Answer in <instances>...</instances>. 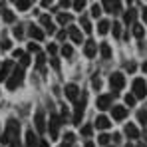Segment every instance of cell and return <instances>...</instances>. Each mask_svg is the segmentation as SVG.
<instances>
[{"mask_svg":"<svg viewBox=\"0 0 147 147\" xmlns=\"http://www.w3.org/2000/svg\"><path fill=\"white\" fill-rule=\"evenodd\" d=\"M18 135H20V123L16 121L14 117H10V119L6 121V131L2 133V141H4V143L18 141Z\"/></svg>","mask_w":147,"mask_h":147,"instance_id":"cell-1","label":"cell"},{"mask_svg":"<svg viewBox=\"0 0 147 147\" xmlns=\"http://www.w3.org/2000/svg\"><path fill=\"white\" fill-rule=\"evenodd\" d=\"M22 82H24V68L20 66V68H14L10 78H6V88L8 90H16L18 86H22Z\"/></svg>","mask_w":147,"mask_h":147,"instance_id":"cell-2","label":"cell"},{"mask_svg":"<svg viewBox=\"0 0 147 147\" xmlns=\"http://www.w3.org/2000/svg\"><path fill=\"white\" fill-rule=\"evenodd\" d=\"M86 103H88V96L82 94V99H76V109H74V125H80L82 117L86 113Z\"/></svg>","mask_w":147,"mask_h":147,"instance_id":"cell-3","label":"cell"},{"mask_svg":"<svg viewBox=\"0 0 147 147\" xmlns=\"http://www.w3.org/2000/svg\"><path fill=\"white\" fill-rule=\"evenodd\" d=\"M109 86H111L113 94H117L123 86H125V78H123V74H119V72L111 74V78H109Z\"/></svg>","mask_w":147,"mask_h":147,"instance_id":"cell-4","label":"cell"},{"mask_svg":"<svg viewBox=\"0 0 147 147\" xmlns=\"http://www.w3.org/2000/svg\"><path fill=\"white\" fill-rule=\"evenodd\" d=\"M101 6L109 14H119L121 12V2L119 0H101Z\"/></svg>","mask_w":147,"mask_h":147,"instance_id":"cell-5","label":"cell"},{"mask_svg":"<svg viewBox=\"0 0 147 147\" xmlns=\"http://www.w3.org/2000/svg\"><path fill=\"white\" fill-rule=\"evenodd\" d=\"M60 123H62V117H60L58 113H50V135H52V139H56V137H58Z\"/></svg>","mask_w":147,"mask_h":147,"instance_id":"cell-6","label":"cell"},{"mask_svg":"<svg viewBox=\"0 0 147 147\" xmlns=\"http://www.w3.org/2000/svg\"><path fill=\"white\" fill-rule=\"evenodd\" d=\"M145 94H147V86H145V82L137 78V80L133 82V96H135V98H145Z\"/></svg>","mask_w":147,"mask_h":147,"instance_id":"cell-7","label":"cell"},{"mask_svg":"<svg viewBox=\"0 0 147 147\" xmlns=\"http://www.w3.org/2000/svg\"><path fill=\"white\" fill-rule=\"evenodd\" d=\"M34 123H36V129H38L40 133H44V131H46V115H44V111H42V109H38V111H36V115H34Z\"/></svg>","mask_w":147,"mask_h":147,"instance_id":"cell-8","label":"cell"},{"mask_svg":"<svg viewBox=\"0 0 147 147\" xmlns=\"http://www.w3.org/2000/svg\"><path fill=\"white\" fill-rule=\"evenodd\" d=\"M66 98L70 99V101H76V99L80 98V88L76 84H68L66 86Z\"/></svg>","mask_w":147,"mask_h":147,"instance_id":"cell-9","label":"cell"},{"mask_svg":"<svg viewBox=\"0 0 147 147\" xmlns=\"http://www.w3.org/2000/svg\"><path fill=\"white\" fill-rule=\"evenodd\" d=\"M38 141H40V137L32 129H28L26 131V147H38Z\"/></svg>","mask_w":147,"mask_h":147,"instance_id":"cell-10","label":"cell"},{"mask_svg":"<svg viewBox=\"0 0 147 147\" xmlns=\"http://www.w3.org/2000/svg\"><path fill=\"white\" fill-rule=\"evenodd\" d=\"M111 111H113V119H117V121H121V119L127 117V109L123 105H113Z\"/></svg>","mask_w":147,"mask_h":147,"instance_id":"cell-11","label":"cell"},{"mask_svg":"<svg viewBox=\"0 0 147 147\" xmlns=\"http://www.w3.org/2000/svg\"><path fill=\"white\" fill-rule=\"evenodd\" d=\"M111 101H113V96H99L98 98V107L99 109H109V107H111Z\"/></svg>","mask_w":147,"mask_h":147,"instance_id":"cell-12","label":"cell"},{"mask_svg":"<svg viewBox=\"0 0 147 147\" xmlns=\"http://www.w3.org/2000/svg\"><path fill=\"white\" fill-rule=\"evenodd\" d=\"M96 52H98L96 42H94V40H88V42H86V46H84V54H86L88 58H94V56H96Z\"/></svg>","mask_w":147,"mask_h":147,"instance_id":"cell-13","label":"cell"},{"mask_svg":"<svg viewBox=\"0 0 147 147\" xmlns=\"http://www.w3.org/2000/svg\"><path fill=\"white\" fill-rule=\"evenodd\" d=\"M40 22H42V26L46 28V32L54 34V30H56V28H54V22L50 20V16H48V14H42V16H40Z\"/></svg>","mask_w":147,"mask_h":147,"instance_id":"cell-14","label":"cell"},{"mask_svg":"<svg viewBox=\"0 0 147 147\" xmlns=\"http://www.w3.org/2000/svg\"><path fill=\"white\" fill-rule=\"evenodd\" d=\"M68 34H70V38H72L76 44H82V32H80V28L70 26V28H68Z\"/></svg>","mask_w":147,"mask_h":147,"instance_id":"cell-15","label":"cell"},{"mask_svg":"<svg viewBox=\"0 0 147 147\" xmlns=\"http://www.w3.org/2000/svg\"><path fill=\"white\" fill-rule=\"evenodd\" d=\"M12 70V60H6L4 64H2V68H0V82H4L6 78H8V72Z\"/></svg>","mask_w":147,"mask_h":147,"instance_id":"cell-16","label":"cell"},{"mask_svg":"<svg viewBox=\"0 0 147 147\" xmlns=\"http://www.w3.org/2000/svg\"><path fill=\"white\" fill-rule=\"evenodd\" d=\"M28 34H30V36H32L34 40H44V32H42V30H40L38 26H34V24L28 28Z\"/></svg>","mask_w":147,"mask_h":147,"instance_id":"cell-17","label":"cell"},{"mask_svg":"<svg viewBox=\"0 0 147 147\" xmlns=\"http://www.w3.org/2000/svg\"><path fill=\"white\" fill-rule=\"evenodd\" d=\"M125 135L131 137V139H137V137H139V131H137V127H135L133 123H127V125H125Z\"/></svg>","mask_w":147,"mask_h":147,"instance_id":"cell-18","label":"cell"},{"mask_svg":"<svg viewBox=\"0 0 147 147\" xmlns=\"http://www.w3.org/2000/svg\"><path fill=\"white\" fill-rule=\"evenodd\" d=\"M96 125H98V129H107L111 123H109V119H107L105 115H99L98 119H96Z\"/></svg>","mask_w":147,"mask_h":147,"instance_id":"cell-19","label":"cell"},{"mask_svg":"<svg viewBox=\"0 0 147 147\" xmlns=\"http://www.w3.org/2000/svg\"><path fill=\"white\" fill-rule=\"evenodd\" d=\"M133 36H135L137 40H141V38L145 36V28L141 24H133Z\"/></svg>","mask_w":147,"mask_h":147,"instance_id":"cell-20","label":"cell"},{"mask_svg":"<svg viewBox=\"0 0 147 147\" xmlns=\"http://www.w3.org/2000/svg\"><path fill=\"white\" fill-rule=\"evenodd\" d=\"M99 52H101V58H103V60H109V58H111V48H109V44H101V46H99Z\"/></svg>","mask_w":147,"mask_h":147,"instance_id":"cell-21","label":"cell"},{"mask_svg":"<svg viewBox=\"0 0 147 147\" xmlns=\"http://www.w3.org/2000/svg\"><path fill=\"white\" fill-rule=\"evenodd\" d=\"M111 28V24L107 22V20H99V24H98V32L103 36V34H107V30Z\"/></svg>","mask_w":147,"mask_h":147,"instance_id":"cell-22","label":"cell"},{"mask_svg":"<svg viewBox=\"0 0 147 147\" xmlns=\"http://www.w3.org/2000/svg\"><path fill=\"white\" fill-rule=\"evenodd\" d=\"M123 20H125V24H133V22H135V10H133V8H129V10L125 12Z\"/></svg>","mask_w":147,"mask_h":147,"instance_id":"cell-23","label":"cell"},{"mask_svg":"<svg viewBox=\"0 0 147 147\" xmlns=\"http://www.w3.org/2000/svg\"><path fill=\"white\" fill-rule=\"evenodd\" d=\"M30 6H32V2H30V0H16V8H18V10H22V12L28 10Z\"/></svg>","mask_w":147,"mask_h":147,"instance_id":"cell-24","label":"cell"},{"mask_svg":"<svg viewBox=\"0 0 147 147\" xmlns=\"http://www.w3.org/2000/svg\"><path fill=\"white\" fill-rule=\"evenodd\" d=\"M58 22H60V24H70V22H72V16L60 12V14H58Z\"/></svg>","mask_w":147,"mask_h":147,"instance_id":"cell-25","label":"cell"},{"mask_svg":"<svg viewBox=\"0 0 147 147\" xmlns=\"http://www.w3.org/2000/svg\"><path fill=\"white\" fill-rule=\"evenodd\" d=\"M80 22H82V28H84V32H88V34L92 32V24H90V20H88L86 16H82V18H80Z\"/></svg>","mask_w":147,"mask_h":147,"instance_id":"cell-26","label":"cell"},{"mask_svg":"<svg viewBox=\"0 0 147 147\" xmlns=\"http://www.w3.org/2000/svg\"><path fill=\"white\" fill-rule=\"evenodd\" d=\"M137 119H139V123L147 125V109H139L137 111Z\"/></svg>","mask_w":147,"mask_h":147,"instance_id":"cell-27","label":"cell"},{"mask_svg":"<svg viewBox=\"0 0 147 147\" xmlns=\"http://www.w3.org/2000/svg\"><path fill=\"white\" fill-rule=\"evenodd\" d=\"M2 16H4V22H8V24H12V22H14V14H12L10 10H4V12H2Z\"/></svg>","mask_w":147,"mask_h":147,"instance_id":"cell-28","label":"cell"},{"mask_svg":"<svg viewBox=\"0 0 147 147\" xmlns=\"http://www.w3.org/2000/svg\"><path fill=\"white\" fill-rule=\"evenodd\" d=\"M62 54H64L66 58H70V56H72V54H74L72 46H70V44H64V46H62Z\"/></svg>","mask_w":147,"mask_h":147,"instance_id":"cell-29","label":"cell"},{"mask_svg":"<svg viewBox=\"0 0 147 147\" xmlns=\"http://www.w3.org/2000/svg\"><path fill=\"white\" fill-rule=\"evenodd\" d=\"M92 131H94V127H92V125H84V127H82V135H84V137H90V135H92Z\"/></svg>","mask_w":147,"mask_h":147,"instance_id":"cell-30","label":"cell"},{"mask_svg":"<svg viewBox=\"0 0 147 147\" xmlns=\"http://www.w3.org/2000/svg\"><path fill=\"white\" fill-rule=\"evenodd\" d=\"M20 66H22V68L30 66V56H28V54H22V56H20Z\"/></svg>","mask_w":147,"mask_h":147,"instance_id":"cell-31","label":"cell"},{"mask_svg":"<svg viewBox=\"0 0 147 147\" xmlns=\"http://www.w3.org/2000/svg\"><path fill=\"white\" fill-rule=\"evenodd\" d=\"M84 6H86V0H74V8H76L78 12H82Z\"/></svg>","mask_w":147,"mask_h":147,"instance_id":"cell-32","label":"cell"},{"mask_svg":"<svg viewBox=\"0 0 147 147\" xmlns=\"http://www.w3.org/2000/svg\"><path fill=\"white\" fill-rule=\"evenodd\" d=\"M113 36H115V38L121 36V24H119V22H113Z\"/></svg>","mask_w":147,"mask_h":147,"instance_id":"cell-33","label":"cell"},{"mask_svg":"<svg viewBox=\"0 0 147 147\" xmlns=\"http://www.w3.org/2000/svg\"><path fill=\"white\" fill-rule=\"evenodd\" d=\"M99 14H101V6H99V4H94V6H92V16L98 18Z\"/></svg>","mask_w":147,"mask_h":147,"instance_id":"cell-34","label":"cell"},{"mask_svg":"<svg viewBox=\"0 0 147 147\" xmlns=\"http://www.w3.org/2000/svg\"><path fill=\"white\" fill-rule=\"evenodd\" d=\"M44 60H46V58H44V54H40V52H38V60H36V66H38L40 70H44Z\"/></svg>","mask_w":147,"mask_h":147,"instance_id":"cell-35","label":"cell"},{"mask_svg":"<svg viewBox=\"0 0 147 147\" xmlns=\"http://www.w3.org/2000/svg\"><path fill=\"white\" fill-rule=\"evenodd\" d=\"M109 139H111V137H109V135H105V133H103V135H99V137H98L99 145H107V141H109Z\"/></svg>","mask_w":147,"mask_h":147,"instance_id":"cell-36","label":"cell"},{"mask_svg":"<svg viewBox=\"0 0 147 147\" xmlns=\"http://www.w3.org/2000/svg\"><path fill=\"white\" fill-rule=\"evenodd\" d=\"M135 96H133V94H127V96H125V103H127V105H133V103H135Z\"/></svg>","mask_w":147,"mask_h":147,"instance_id":"cell-37","label":"cell"},{"mask_svg":"<svg viewBox=\"0 0 147 147\" xmlns=\"http://www.w3.org/2000/svg\"><path fill=\"white\" fill-rule=\"evenodd\" d=\"M14 36H16L18 40L24 36V30H22V26H16V28H14Z\"/></svg>","mask_w":147,"mask_h":147,"instance_id":"cell-38","label":"cell"},{"mask_svg":"<svg viewBox=\"0 0 147 147\" xmlns=\"http://www.w3.org/2000/svg\"><path fill=\"white\" fill-rule=\"evenodd\" d=\"M92 86H94L96 90H99V88H101V80H99L98 76H94V80H92Z\"/></svg>","mask_w":147,"mask_h":147,"instance_id":"cell-39","label":"cell"},{"mask_svg":"<svg viewBox=\"0 0 147 147\" xmlns=\"http://www.w3.org/2000/svg\"><path fill=\"white\" fill-rule=\"evenodd\" d=\"M28 50H30V52H36V54H38V52H40V46L32 42V44H28Z\"/></svg>","mask_w":147,"mask_h":147,"instance_id":"cell-40","label":"cell"},{"mask_svg":"<svg viewBox=\"0 0 147 147\" xmlns=\"http://www.w3.org/2000/svg\"><path fill=\"white\" fill-rule=\"evenodd\" d=\"M125 70H127L129 74H133V72H135V64H133V62H129V64L125 66Z\"/></svg>","mask_w":147,"mask_h":147,"instance_id":"cell-41","label":"cell"},{"mask_svg":"<svg viewBox=\"0 0 147 147\" xmlns=\"http://www.w3.org/2000/svg\"><path fill=\"white\" fill-rule=\"evenodd\" d=\"M48 52L52 54V56H54V54L58 52V46H56V44H50V46H48Z\"/></svg>","mask_w":147,"mask_h":147,"instance_id":"cell-42","label":"cell"},{"mask_svg":"<svg viewBox=\"0 0 147 147\" xmlns=\"http://www.w3.org/2000/svg\"><path fill=\"white\" fill-rule=\"evenodd\" d=\"M10 46H12L10 40H4V42H2V50H10Z\"/></svg>","mask_w":147,"mask_h":147,"instance_id":"cell-43","label":"cell"},{"mask_svg":"<svg viewBox=\"0 0 147 147\" xmlns=\"http://www.w3.org/2000/svg\"><path fill=\"white\" fill-rule=\"evenodd\" d=\"M74 141H76L74 133H68V135H66V143H74Z\"/></svg>","mask_w":147,"mask_h":147,"instance_id":"cell-44","label":"cell"},{"mask_svg":"<svg viewBox=\"0 0 147 147\" xmlns=\"http://www.w3.org/2000/svg\"><path fill=\"white\" fill-rule=\"evenodd\" d=\"M52 68H54V70H60V62H58L56 58H52Z\"/></svg>","mask_w":147,"mask_h":147,"instance_id":"cell-45","label":"cell"},{"mask_svg":"<svg viewBox=\"0 0 147 147\" xmlns=\"http://www.w3.org/2000/svg\"><path fill=\"white\" fill-rule=\"evenodd\" d=\"M70 4H72V2H70V0H62V2H60V6H62V8H68V6H70Z\"/></svg>","mask_w":147,"mask_h":147,"instance_id":"cell-46","label":"cell"},{"mask_svg":"<svg viewBox=\"0 0 147 147\" xmlns=\"http://www.w3.org/2000/svg\"><path fill=\"white\" fill-rule=\"evenodd\" d=\"M52 2H54V0H42V6L48 8V6H52Z\"/></svg>","mask_w":147,"mask_h":147,"instance_id":"cell-47","label":"cell"},{"mask_svg":"<svg viewBox=\"0 0 147 147\" xmlns=\"http://www.w3.org/2000/svg\"><path fill=\"white\" fill-rule=\"evenodd\" d=\"M22 54H24V52H22V50H14V58H20V56H22Z\"/></svg>","mask_w":147,"mask_h":147,"instance_id":"cell-48","label":"cell"},{"mask_svg":"<svg viewBox=\"0 0 147 147\" xmlns=\"http://www.w3.org/2000/svg\"><path fill=\"white\" fill-rule=\"evenodd\" d=\"M113 141H115V143H119V141H121V135H119V133H115V135H113Z\"/></svg>","mask_w":147,"mask_h":147,"instance_id":"cell-49","label":"cell"},{"mask_svg":"<svg viewBox=\"0 0 147 147\" xmlns=\"http://www.w3.org/2000/svg\"><path fill=\"white\" fill-rule=\"evenodd\" d=\"M38 145H40V147H48V141H46V139H42V141H38Z\"/></svg>","mask_w":147,"mask_h":147,"instance_id":"cell-50","label":"cell"},{"mask_svg":"<svg viewBox=\"0 0 147 147\" xmlns=\"http://www.w3.org/2000/svg\"><path fill=\"white\" fill-rule=\"evenodd\" d=\"M143 20H145V24H147V8H143Z\"/></svg>","mask_w":147,"mask_h":147,"instance_id":"cell-51","label":"cell"},{"mask_svg":"<svg viewBox=\"0 0 147 147\" xmlns=\"http://www.w3.org/2000/svg\"><path fill=\"white\" fill-rule=\"evenodd\" d=\"M10 147H20V145H18V141H10Z\"/></svg>","mask_w":147,"mask_h":147,"instance_id":"cell-52","label":"cell"},{"mask_svg":"<svg viewBox=\"0 0 147 147\" xmlns=\"http://www.w3.org/2000/svg\"><path fill=\"white\" fill-rule=\"evenodd\" d=\"M86 147H96V145H94L92 141H86Z\"/></svg>","mask_w":147,"mask_h":147,"instance_id":"cell-53","label":"cell"},{"mask_svg":"<svg viewBox=\"0 0 147 147\" xmlns=\"http://www.w3.org/2000/svg\"><path fill=\"white\" fill-rule=\"evenodd\" d=\"M143 72L147 74V62H145V64H143Z\"/></svg>","mask_w":147,"mask_h":147,"instance_id":"cell-54","label":"cell"},{"mask_svg":"<svg viewBox=\"0 0 147 147\" xmlns=\"http://www.w3.org/2000/svg\"><path fill=\"white\" fill-rule=\"evenodd\" d=\"M143 137H145V143H147V129L143 131Z\"/></svg>","mask_w":147,"mask_h":147,"instance_id":"cell-55","label":"cell"},{"mask_svg":"<svg viewBox=\"0 0 147 147\" xmlns=\"http://www.w3.org/2000/svg\"><path fill=\"white\" fill-rule=\"evenodd\" d=\"M62 147H72V143H64V145H62Z\"/></svg>","mask_w":147,"mask_h":147,"instance_id":"cell-56","label":"cell"},{"mask_svg":"<svg viewBox=\"0 0 147 147\" xmlns=\"http://www.w3.org/2000/svg\"><path fill=\"white\" fill-rule=\"evenodd\" d=\"M137 147H147V143H139V145H137Z\"/></svg>","mask_w":147,"mask_h":147,"instance_id":"cell-57","label":"cell"},{"mask_svg":"<svg viewBox=\"0 0 147 147\" xmlns=\"http://www.w3.org/2000/svg\"><path fill=\"white\" fill-rule=\"evenodd\" d=\"M125 147H133V145H125Z\"/></svg>","mask_w":147,"mask_h":147,"instance_id":"cell-58","label":"cell"}]
</instances>
